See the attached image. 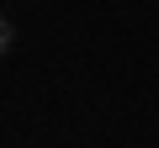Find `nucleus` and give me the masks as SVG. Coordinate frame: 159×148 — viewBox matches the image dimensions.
I'll return each instance as SVG.
<instances>
[{
	"instance_id": "nucleus-1",
	"label": "nucleus",
	"mask_w": 159,
	"mask_h": 148,
	"mask_svg": "<svg viewBox=\"0 0 159 148\" xmlns=\"http://www.w3.org/2000/svg\"><path fill=\"white\" fill-rule=\"evenodd\" d=\"M16 48V27H11V16H0V58H6Z\"/></svg>"
}]
</instances>
